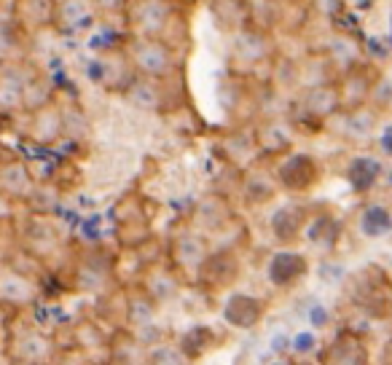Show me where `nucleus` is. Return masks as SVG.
Masks as SVG:
<instances>
[{"instance_id": "f257e3e1", "label": "nucleus", "mask_w": 392, "mask_h": 365, "mask_svg": "<svg viewBox=\"0 0 392 365\" xmlns=\"http://www.w3.org/2000/svg\"><path fill=\"white\" fill-rule=\"evenodd\" d=\"M304 261L298 258V255H293V253H285V255H280L274 266H271V277H274V282H290V280H296L298 274H304Z\"/></svg>"}]
</instances>
